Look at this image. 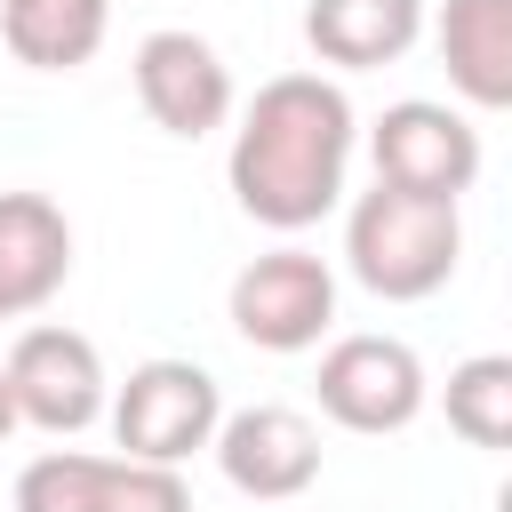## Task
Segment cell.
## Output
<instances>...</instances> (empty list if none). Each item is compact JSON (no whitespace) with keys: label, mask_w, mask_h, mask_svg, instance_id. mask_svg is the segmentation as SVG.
Here are the masks:
<instances>
[{"label":"cell","mask_w":512,"mask_h":512,"mask_svg":"<svg viewBox=\"0 0 512 512\" xmlns=\"http://www.w3.org/2000/svg\"><path fill=\"white\" fill-rule=\"evenodd\" d=\"M344 264L368 296L384 304H424L456 280L464 264V216L456 200H432V192H400V184H376L352 200L344 216Z\"/></svg>","instance_id":"2"},{"label":"cell","mask_w":512,"mask_h":512,"mask_svg":"<svg viewBox=\"0 0 512 512\" xmlns=\"http://www.w3.org/2000/svg\"><path fill=\"white\" fill-rule=\"evenodd\" d=\"M432 48L448 64V88L472 112L512 104V0H448L432 24Z\"/></svg>","instance_id":"12"},{"label":"cell","mask_w":512,"mask_h":512,"mask_svg":"<svg viewBox=\"0 0 512 512\" xmlns=\"http://www.w3.org/2000/svg\"><path fill=\"white\" fill-rule=\"evenodd\" d=\"M312 384H320V416L344 424V432H368V440L408 432L424 416V400H432L424 360L400 336H336L320 352V376Z\"/></svg>","instance_id":"4"},{"label":"cell","mask_w":512,"mask_h":512,"mask_svg":"<svg viewBox=\"0 0 512 512\" xmlns=\"http://www.w3.org/2000/svg\"><path fill=\"white\" fill-rule=\"evenodd\" d=\"M208 448H216V472L256 504H288V496H304L320 480V424L304 408H280V400L216 416Z\"/></svg>","instance_id":"9"},{"label":"cell","mask_w":512,"mask_h":512,"mask_svg":"<svg viewBox=\"0 0 512 512\" xmlns=\"http://www.w3.org/2000/svg\"><path fill=\"white\" fill-rule=\"evenodd\" d=\"M136 104L168 136H208V128L232 120V72L200 32L160 24V32L136 40Z\"/></svg>","instance_id":"10"},{"label":"cell","mask_w":512,"mask_h":512,"mask_svg":"<svg viewBox=\"0 0 512 512\" xmlns=\"http://www.w3.org/2000/svg\"><path fill=\"white\" fill-rule=\"evenodd\" d=\"M0 376H8L16 424H32V432H56V440L88 432V424L104 416V400H112L96 344H88L80 328H56V320L24 328V336L8 344V360H0Z\"/></svg>","instance_id":"5"},{"label":"cell","mask_w":512,"mask_h":512,"mask_svg":"<svg viewBox=\"0 0 512 512\" xmlns=\"http://www.w3.org/2000/svg\"><path fill=\"white\" fill-rule=\"evenodd\" d=\"M448 432L472 448H512V360L504 352H472L464 368H448Z\"/></svg>","instance_id":"15"},{"label":"cell","mask_w":512,"mask_h":512,"mask_svg":"<svg viewBox=\"0 0 512 512\" xmlns=\"http://www.w3.org/2000/svg\"><path fill=\"white\" fill-rule=\"evenodd\" d=\"M112 32V0H0V40L32 72H80Z\"/></svg>","instance_id":"14"},{"label":"cell","mask_w":512,"mask_h":512,"mask_svg":"<svg viewBox=\"0 0 512 512\" xmlns=\"http://www.w3.org/2000/svg\"><path fill=\"white\" fill-rule=\"evenodd\" d=\"M16 432V400H8V376H0V440Z\"/></svg>","instance_id":"16"},{"label":"cell","mask_w":512,"mask_h":512,"mask_svg":"<svg viewBox=\"0 0 512 512\" xmlns=\"http://www.w3.org/2000/svg\"><path fill=\"white\" fill-rule=\"evenodd\" d=\"M0 320H8V312H0Z\"/></svg>","instance_id":"17"},{"label":"cell","mask_w":512,"mask_h":512,"mask_svg":"<svg viewBox=\"0 0 512 512\" xmlns=\"http://www.w3.org/2000/svg\"><path fill=\"white\" fill-rule=\"evenodd\" d=\"M416 32H424V0H312L304 8V40L336 72L400 64L416 48Z\"/></svg>","instance_id":"13"},{"label":"cell","mask_w":512,"mask_h":512,"mask_svg":"<svg viewBox=\"0 0 512 512\" xmlns=\"http://www.w3.org/2000/svg\"><path fill=\"white\" fill-rule=\"evenodd\" d=\"M72 280V224L48 192H0V312L24 320Z\"/></svg>","instance_id":"11"},{"label":"cell","mask_w":512,"mask_h":512,"mask_svg":"<svg viewBox=\"0 0 512 512\" xmlns=\"http://www.w3.org/2000/svg\"><path fill=\"white\" fill-rule=\"evenodd\" d=\"M352 168V96L328 72H280L248 96L232 128V200L264 232H312L344 200Z\"/></svg>","instance_id":"1"},{"label":"cell","mask_w":512,"mask_h":512,"mask_svg":"<svg viewBox=\"0 0 512 512\" xmlns=\"http://www.w3.org/2000/svg\"><path fill=\"white\" fill-rule=\"evenodd\" d=\"M104 416H112L120 456H136V464H184V456H200L216 440L224 392H216V376L200 360H168L160 352V360L128 368V384L104 400Z\"/></svg>","instance_id":"3"},{"label":"cell","mask_w":512,"mask_h":512,"mask_svg":"<svg viewBox=\"0 0 512 512\" xmlns=\"http://www.w3.org/2000/svg\"><path fill=\"white\" fill-rule=\"evenodd\" d=\"M224 312L256 352H312L336 328V272L312 248H272L232 272Z\"/></svg>","instance_id":"7"},{"label":"cell","mask_w":512,"mask_h":512,"mask_svg":"<svg viewBox=\"0 0 512 512\" xmlns=\"http://www.w3.org/2000/svg\"><path fill=\"white\" fill-rule=\"evenodd\" d=\"M16 512H192V488L176 464L48 448L16 472Z\"/></svg>","instance_id":"6"},{"label":"cell","mask_w":512,"mask_h":512,"mask_svg":"<svg viewBox=\"0 0 512 512\" xmlns=\"http://www.w3.org/2000/svg\"><path fill=\"white\" fill-rule=\"evenodd\" d=\"M368 160H376V184L464 200L480 176V128L432 96H408V104H384V120L368 128Z\"/></svg>","instance_id":"8"}]
</instances>
